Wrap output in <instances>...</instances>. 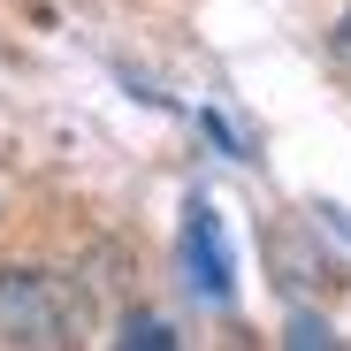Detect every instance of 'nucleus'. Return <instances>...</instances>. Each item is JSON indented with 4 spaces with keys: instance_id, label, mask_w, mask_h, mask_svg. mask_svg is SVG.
Here are the masks:
<instances>
[{
    "instance_id": "obj_1",
    "label": "nucleus",
    "mask_w": 351,
    "mask_h": 351,
    "mask_svg": "<svg viewBox=\"0 0 351 351\" xmlns=\"http://www.w3.org/2000/svg\"><path fill=\"white\" fill-rule=\"evenodd\" d=\"M0 343H16V351L84 343V298L46 267H0Z\"/></svg>"
},
{
    "instance_id": "obj_4",
    "label": "nucleus",
    "mask_w": 351,
    "mask_h": 351,
    "mask_svg": "<svg viewBox=\"0 0 351 351\" xmlns=\"http://www.w3.org/2000/svg\"><path fill=\"white\" fill-rule=\"evenodd\" d=\"M123 343H138V351H168L176 336H168V321H153V313H138V321L123 328Z\"/></svg>"
},
{
    "instance_id": "obj_2",
    "label": "nucleus",
    "mask_w": 351,
    "mask_h": 351,
    "mask_svg": "<svg viewBox=\"0 0 351 351\" xmlns=\"http://www.w3.org/2000/svg\"><path fill=\"white\" fill-rule=\"evenodd\" d=\"M184 267H191V290H199L206 306H229V290H237L229 275H237V267H229V252H221L214 206H191V214H184Z\"/></svg>"
},
{
    "instance_id": "obj_3",
    "label": "nucleus",
    "mask_w": 351,
    "mask_h": 351,
    "mask_svg": "<svg viewBox=\"0 0 351 351\" xmlns=\"http://www.w3.org/2000/svg\"><path fill=\"white\" fill-rule=\"evenodd\" d=\"M282 343H306V351H328V343H336V328H328L321 313H290V336H282Z\"/></svg>"
},
{
    "instance_id": "obj_5",
    "label": "nucleus",
    "mask_w": 351,
    "mask_h": 351,
    "mask_svg": "<svg viewBox=\"0 0 351 351\" xmlns=\"http://www.w3.org/2000/svg\"><path fill=\"white\" fill-rule=\"evenodd\" d=\"M336 62L351 69V8H343V23H336Z\"/></svg>"
}]
</instances>
